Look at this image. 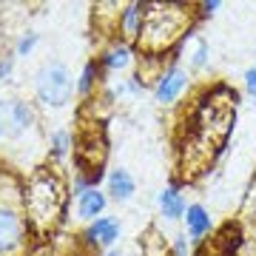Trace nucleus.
Listing matches in <instances>:
<instances>
[{
	"label": "nucleus",
	"mask_w": 256,
	"mask_h": 256,
	"mask_svg": "<svg viewBox=\"0 0 256 256\" xmlns=\"http://www.w3.org/2000/svg\"><path fill=\"white\" fill-rule=\"evenodd\" d=\"M63 182L57 180L54 171L48 168H40L32 174L26 191H23V210L28 216V225L40 234H46L57 225L60 214H63Z\"/></svg>",
	"instance_id": "1"
},
{
	"label": "nucleus",
	"mask_w": 256,
	"mask_h": 256,
	"mask_svg": "<svg viewBox=\"0 0 256 256\" xmlns=\"http://www.w3.org/2000/svg\"><path fill=\"white\" fill-rule=\"evenodd\" d=\"M142 28H140V43L146 52H165L174 46V40L182 34L188 23L185 6H146Z\"/></svg>",
	"instance_id": "2"
},
{
	"label": "nucleus",
	"mask_w": 256,
	"mask_h": 256,
	"mask_svg": "<svg viewBox=\"0 0 256 256\" xmlns=\"http://www.w3.org/2000/svg\"><path fill=\"white\" fill-rule=\"evenodd\" d=\"M23 200L14 196V182L0 191V256H18L26 245V216Z\"/></svg>",
	"instance_id": "3"
},
{
	"label": "nucleus",
	"mask_w": 256,
	"mask_h": 256,
	"mask_svg": "<svg viewBox=\"0 0 256 256\" xmlns=\"http://www.w3.org/2000/svg\"><path fill=\"white\" fill-rule=\"evenodd\" d=\"M34 88H37L40 102H46L52 108H60V106H66V102L72 100V94H74L72 72L63 63H46L37 72Z\"/></svg>",
	"instance_id": "4"
},
{
	"label": "nucleus",
	"mask_w": 256,
	"mask_h": 256,
	"mask_svg": "<svg viewBox=\"0 0 256 256\" xmlns=\"http://www.w3.org/2000/svg\"><path fill=\"white\" fill-rule=\"evenodd\" d=\"M34 126V108L23 100L0 102V140H14Z\"/></svg>",
	"instance_id": "5"
},
{
	"label": "nucleus",
	"mask_w": 256,
	"mask_h": 256,
	"mask_svg": "<svg viewBox=\"0 0 256 256\" xmlns=\"http://www.w3.org/2000/svg\"><path fill=\"white\" fill-rule=\"evenodd\" d=\"M185 86H188V72H185L182 66H171V68H165L160 74V80H156V88H154V97L156 102H174L180 94L185 92Z\"/></svg>",
	"instance_id": "6"
},
{
	"label": "nucleus",
	"mask_w": 256,
	"mask_h": 256,
	"mask_svg": "<svg viewBox=\"0 0 256 256\" xmlns=\"http://www.w3.org/2000/svg\"><path fill=\"white\" fill-rule=\"evenodd\" d=\"M102 210H106V194L100 188H88L77 196V216L80 220H100Z\"/></svg>",
	"instance_id": "7"
},
{
	"label": "nucleus",
	"mask_w": 256,
	"mask_h": 256,
	"mask_svg": "<svg viewBox=\"0 0 256 256\" xmlns=\"http://www.w3.org/2000/svg\"><path fill=\"white\" fill-rule=\"evenodd\" d=\"M86 239L94 245H111L120 239V222L114 216H100L92 228L86 230Z\"/></svg>",
	"instance_id": "8"
},
{
	"label": "nucleus",
	"mask_w": 256,
	"mask_h": 256,
	"mask_svg": "<svg viewBox=\"0 0 256 256\" xmlns=\"http://www.w3.org/2000/svg\"><path fill=\"white\" fill-rule=\"evenodd\" d=\"M185 200L182 194H180V188L176 185H171V188H165L162 194H160V210H162L165 220H180V216H185Z\"/></svg>",
	"instance_id": "9"
},
{
	"label": "nucleus",
	"mask_w": 256,
	"mask_h": 256,
	"mask_svg": "<svg viewBox=\"0 0 256 256\" xmlns=\"http://www.w3.org/2000/svg\"><path fill=\"white\" fill-rule=\"evenodd\" d=\"M185 225H188V234H191V239H202V236L210 230L208 210L202 208V205H188V208H185Z\"/></svg>",
	"instance_id": "10"
},
{
	"label": "nucleus",
	"mask_w": 256,
	"mask_h": 256,
	"mask_svg": "<svg viewBox=\"0 0 256 256\" xmlns=\"http://www.w3.org/2000/svg\"><path fill=\"white\" fill-rule=\"evenodd\" d=\"M134 188H137V182H134V176L128 174L126 168H117V171L108 174V194L114 200H131Z\"/></svg>",
	"instance_id": "11"
},
{
	"label": "nucleus",
	"mask_w": 256,
	"mask_h": 256,
	"mask_svg": "<svg viewBox=\"0 0 256 256\" xmlns=\"http://www.w3.org/2000/svg\"><path fill=\"white\" fill-rule=\"evenodd\" d=\"M142 14H146V6H142V3H131V6H126V12L120 14V28H122V34H126L128 40H131V37H140Z\"/></svg>",
	"instance_id": "12"
},
{
	"label": "nucleus",
	"mask_w": 256,
	"mask_h": 256,
	"mask_svg": "<svg viewBox=\"0 0 256 256\" xmlns=\"http://www.w3.org/2000/svg\"><path fill=\"white\" fill-rule=\"evenodd\" d=\"M128 63H131V48H128V43H114L100 60V66L108 68V72H120V68H126Z\"/></svg>",
	"instance_id": "13"
},
{
	"label": "nucleus",
	"mask_w": 256,
	"mask_h": 256,
	"mask_svg": "<svg viewBox=\"0 0 256 256\" xmlns=\"http://www.w3.org/2000/svg\"><path fill=\"white\" fill-rule=\"evenodd\" d=\"M188 57H191V60H188V66H191L194 72L205 68V63H208V43H205V40H196V46H194V52Z\"/></svg>",
	"instance_id": "14"
},
{
	"label": "nucleus",
	"mask_w": 256,
	"mask_h": 256,
	"mask_svg": "<svg viewBox=\"0 0 256 256\" xmlns=\"http://www.w3.org/2000/svg\"><path fill=\"white\" fill-rule=\"evenodd\" d=\"M94 77H97V63H86L82 77H80V82H77V92H80V94L92 92V88H94Z\"/></svg>",
	"instance_id": "15"
},
{
	"label": "nucleus",
	"mask_w": 256,
	"mask_h": 256,
	"mask_svg": "<svg viewBox=\"0 0 256 256\" xmlns=\"http://www.w3.org/2000/svg\"><path fill=\"white\" fill-rule=\"evenodd\" d=\"M66 151H68V134L66 131H54L52 134V156L60 160V156H66Z\"/></svg>",
	"instance_id": "16"
},
{
	"label": "nucleus",
	"mask_w": 256,
	"mask_h": 256,
	"mask_svg": "<svg viewBox=\"0 0 256 256\" xmlns=\"http://www.w3.org/2000/svg\"><path fill=\"white\" fill-rule=\"evenodd\" d=\"M34 46H37V34H26V37L18 43V57H26Z\"/></svg>",
	"instance_id": "17"
},
{
	"label": "nucleus",
	"mask_w": 256,
	"mask_h": 256,
	"mask_svg": "<svg viewBox=\"0 0 256 256\" xmlns=\"http://www.w3.org/2000/svg\"><path fill=\"white\" fill-rule=\"evenodd\" d=\"M245 88H248V94H254V97H256V68H248V74H245Z\"/></svg>",
	"instance_id": "18"
},
{
	"label": "nucleus",
	"mask_w": 256,
	"mask_h": 256,
	"mask_svg": "<svg viewBox=\"0 0 256 256\" xmlns=\"http://www.w3.org/2000/svg\"><path fill=\"white\" fill-rule=\"evenodd\" d=\"M174 256H188V239H185V236H176V242H174Z\"/></svg>",
	"instance_id": "19"
},
{
	"label": "nucleus",
	"mask_w": 256,
	"mask_h": 256,
	"mask_svg": "<svg viewBox=\"0 0 256 256\" xmlns=\"http://www.w3.org/2000/svg\"><path fill=\"white\" fill-rule=\"evenodd\" d=\"M222 3L220 0H208V3H200V9H202V14H214V12L220 9Z\"/></svg>",
	"instance_id": "20"
},
{
	"label": "nucleus",
	"mask_w": 256,
	"mask_h": 256,
	"mask_svg": "<svg viewBox=\"0 0 256 256\" xmlns=\"http://www.w3.org/2000/svg\"><path fill=\"white\" fill-rule=\"evenodd\" d=\"M9 74H12V60L6 57V60H0V80H6Z\"/></svg>",
	"instance_id": "21"
},
{
	"label": "nucleus",
	"mask_w": 256,
	"mask_h": 256,
	"mask_svg": "<svg viewBox=\"0 0 256 256\" xmlns=\"http://www.w3.org/2000/svg\"><path fill=\"white\" fill-rule=\"evenodd\" d=\"M106 256H122V254H120V250H111V254H106Z\"/></svg>",
	"instance_id": "22"
}]
</instances>
